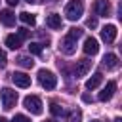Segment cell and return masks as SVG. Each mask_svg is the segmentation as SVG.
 Returning <instances> with one entry per match:
<instances>
[{
	"mask_svg": "<svg viewBox=\"0 0 122 122\" xmlns=\"http://www.w3.org/2000/svg\"><path fill=\"white\" fill-rule=\"evenodd\" d=\"M27 2H36V0H27Z\"/></svg>",
	"mask_w": 122,
	"mask_h": 122,
	"instance_id": "31",
	"label": "cell"
},
{
	"mask_svg": "<svg viewBox=\"0 0 122 122\" xmlns=\"http://www.w3.org/2000/svg\"><path fill=\"white\" fill-rule=\"evenodd\" d=\"M17 63H19L21 67H25V69H30V67L34 65V61H32L30 57H27V55H19V57H17Z\"/></svg>",
	"mask_w": 122,
	"mask_h": 122,
	"instance_id": "18",
	"label": "cell"
},
{
	"mask_svg": "<svg viewBox=\"0 0 122 122\" xmlns=\"http://www.w3.org/2000/svg\"><path fill=\"white\" fill-rule=\"evenodd\" d=\"M29 51L34 53V55H40V53H42V46H40L38 42H30V44H29Z\"/></svg>",
	"mask_w": 122,
	"mask_h": 122,
	"instance_id": "21",
	"label": "cell"
},
{
	"mask_svg": "<svg viewBox=\"0 0 122 122\" xmlns=\"http://www.w3.org/2000/svg\"><path fill=\"white\" fill-rule=\"evenodd\" d=\"M86 25L92 27V29H95V27H97V19H95V17H90V19L86 21Z\"/></svg>",
	"mask_w": 122,
	"mask_h": 122,
	"instance_id": "26",
	"label": "cell"
},
{
	"mask_svg": "<svg viewBox=\"0 0 122 122\" xmlns=\"http://www.w3.org/2000/svg\"><path fill=\"white\" fill-rule=\"evenodd\" d=\"M103 67H107L109 71L116 69V67H118V57H116L114 53H107V55L103 57Z\"/></svg>",
	"mask_w": 122,
	"mask_h": 122,
	"instance_id": "15",
	"label": "cell"
},
{
	"mask_svg": "<svg viewBox=\"0 0 122 122\" xmlns=\"http://www.w3.org/2000/svg\"><path fill=\"white\" fill-rule=\"evenodd\" d=\"M114 92H116V82H114V80H109L107 86L99 92V101H109V99L114 95Z\"/></svg>",
	"mask_w": 122,
	"mask_h": 122,
	"instance_id": "9",
	"label": "cell"
},
{
	"mask_svg": "<svg viewBox=\"0 0 122 122\" xmlns=\"http://www.w3.org/2000/svg\"><path fill=\"white\" fill-rule=\"evenodd\" d=\"M90 69H92V61H90V59H78L76 65H74V76H76V78L86 76Z\"/></svg>",
	"mask_w": 122,
	"mask_h": 122,
	"instance_id": "7",
	"label": "cell"
},
{
	"mask_svg": "<svg viewBox=\"0 0 122 122\" xmlns=\"http://www.w3.org/2000/svg\"><path fill=\"white\" fill-rule=\"evenodd\" d=\"M114 122H122V120H120V118H114Z\"/></svg>",
	"mask_w": 122,
	"mask_h": 122,
	"instance_id": "29",
	"label": "cell"
},
{
	"mask_svg": "<svg viewBox=\"0 0 122 122\" xmlns=\"http://www.w3.org/2000/svg\"><path fill=\"white\" fill-rule=\"evenodd\" d=\"M17 36H19L21 40H25V38H29V30H27V29H19V30H17Z\"/></svg>",
	"mask_w": 122,
	"mask_h": 122,
	"instance_id": "24",
	"label": "cell"
},
{
	"mask_svg": "<svg viewBox=\"0 0 122 122\" xmlns=\"http://www.w3.org/2000/svg\"><path fill=\"white\" fill-rule=\"evenodd\" d=\"M50 112H51L53 116H63V114H65L63 107H61V105H57V103H51V105H50Z\"/></svg>",
	"mask_w": 122,
	"mask_h": 122,
	"instance_id": "19",
	"label": "cell"
},
{
	"mask_svg": "<svg viewBox=\"0 0 122 122\" xmlns=\"http://www.w3.org/2000/svg\"><path fill=\"white\" fill-rule=\"evenodd\" d=\"M101 82H103V74H101V72H95V74H92V76L86 80V88H88V90H95Z\"/></svg>",
	"mask_w": 122,
	"mask_h": 122,
	"instance_id": "14",
	"label": "cell"
},
{
	"mask_svg": "<svg viewBox=\"0 0 122 122\" xmlns=\"http://www.w3.org/2000/svg\"><path fill=\"white\" fill-rule=\"evenodd\" d=\"M46 25H48L50 29L57 30V29H61V27H63V19H61V15H59V13H50V15L46 17Z\"/></svg>",
	"mask_w": 122,
	"mask_h": 122,
	"instance_id": "12",
	"label": "cell"
},
{
	"mask_svg": "<svg viewBox=\"0 0 122 122\" xmlns=\"http://www.w3.org/2000/svg\"><path fill=\"white\" fill-rule=\"evenodd\" d=\"M97 51H99L97 40H95L93 36H88V38L84 40V53H86V55H95Z\"/></svg>",
	"mask_w": 122,
	"mask_h": 122,
	"instance_id": "11",
	"label": "cell"
},
{
	"mask_svg": "<svg viewBox=\"0 0 122 122\" xmlns=\"http://www.w3.org/2000/svg\"><path fill=\"white\" fill-rule=\"evenodd\" d=\"M69 36H71V38H74V40H78V38L82 36V29H76V27L69 29Z\"/></svg>",
	"mask_w": 122,
	"mask_h": 122,
	"instance_id": "22",
	"label": "cell"
},
{
	"mask_svg": "<svg viewBox=\"0 0 122 122\" xmlns=\"http://www.w3.org/2000/svg\"><path fill=\"white\" fill-rule=\"evenodd\" d=\"M84 13V2L82 0H71L67 6H65V17L69 21H76L80 19Z\"/></svg>",
	"mask_w": 122,
	"mask_h": 122,
	"instance_id": "1",
	"label": "cell"
},
{
	"mask_svg": "<svg viewBox=\"0 0 122 122\" xmlns=\"http://www.w3.org/2000/svg\"><path fill=\"white\" fill-rule=\"evenodd\" d=\"M44 122H57V120H51V118H50V120H44Z\"/></svg>",
	"mask_w": 122,
	"mask_h": 122,
	"instance_id": "28",
	"label": "cell"
},
{
	"mask_svg": "<svg viewBox=\"0 0 122 122\" xmlns=\"http://www.w3.org/2000/svg\"><path fill=\"white\" fill-rule=\"evenodd\" d=\"M0 99H2V107H4L6 111H10V109H13L15 103H17V92H13L11 88H2Z\"/></svg>",
	"mask_w": 122,
	"mask_h": 122,
	"instance_id": "3",
	"label": "cell"
},
{
	"mask_svg": "<svg viewBox=\"0 0 122 122\" xmlns=\"http://www.w3.org/2000/svg\"><path fill=\"white\" fill-rule=\"evenodd\" d=\"M67 122H82V112H80L78 109H76V111H72V112L69 114Z\"/></svg>",
	"mask_w": 122,
	"mask_h": 122,
	"instance_id": "20",
	"label": "cell"
},
{
	"mask_svg": "<svg viewBox=\"0 0 122 122\" xmlns=\"http://www.w3.org/2000/svg\"><path fill=\"white\" fill-rule=\"evenodd\" d=\"M11 80L17 88H29L30 86V76L25 74V72H13L11 74Z\"/></svg>",
	"mask_w": 122,
	"mask_h": 122,
	"instance_id": "10",
	"label": "cell"
},
{
	"mask_svg": "<svg viewBox=\"0 0 122 122\" xmlns=\"http://www.w3.org/2000/svg\"><path fill=\"white\" fill-rule=\"evenodd\" d=\"M23 105H25V109H27L29 112H32V114H42V101H40V97H36V95H27V97L23 99Z\"/></svg>",
	"mask_w": 122,
	"mask_h": 122,
	"instance_id": "4",
	"label": "cell"
},
{
	"mask_svg": "<svg viewBox=\"0 0 122 122\" xmlns=\"http://www.w3.org/2000/svg\"><path fill=\"white\" fill-rule=\"evenodd\" d=\"M21 38L17 36V34H8L6 36V46L10 48V50H17V48H21Z\"/></svg>",
	"mask_w": 122,
	"mask_h": 122,
	"instance_id": "16",
	"label": "cell"
},
{
	"mask_svg": "<svg viewBox=\"0 0 122 122\" xmlns=\"http://www.w3.org/2000/svg\"><path fill=\"white\" fill-rule=\"evenodd\" d=\"M59 51H61V53H65V55H72V53L76 51V40H74V38H71L69 34H67V36H63V38H61V42H59Z\"/></svg>",
	"mask_w": 122,
	"mask_h": 122,
	"instance_id": "5",
	"label": "cell"
},
{
	"mask_svg": "<svg viewBox=\"0 0 122 122\" xmlns=\"http://www.w3.org/2000/svg\"><path fill=\"white\" fill-rule=\"evenodd\" d=\"M116 34H118V30H116L114 25H105V27L101 29V38H103V42H107V44H112V42L116 40Z\"/></svg>",
	"mask_w": 122,
	"mask_h": 122,
	"instance_id": "6",
	"label": "cell"
},
{
	"mask_svg": "<svg viewBox=\"0 0 122 122\" xmlns=\"http://www.w3.org/2000/svg\"><path fill=\"white\" fill-rule=\"evenodd\" d=\"M6 2H8V4H10V6H15V4H17V2H19V0H6Z\"/></svg>",
	"mask_w": 122,
	"mask_h": 122,
	"instance_id": "27",
	"label": "cell"
},
{
	"mask_svg": "<svg viewBox=\"0 0 122 122\" xmlns=\"http://www.w3.org/2000/svg\"><path fill=\"white\" fill-rule=\"evenodd\" d=\"M6 63H8V57H6V53L0 50V69H4V67H6Z\"/></svg>",
	"mask_w": 122,
	"mask_h": 122,
	"instance_id": "25",
	"label": "cell"
},
{
	"mask_svg": "<svg viewBox=\"0 0 122 122\" xmlns=\"http://www.w3.org/2000/svg\"><path fill=\"white\" fill-rule=\"evenodd\" d=\"M38 82H40L42 88L53 90V88L57 86V76H55L51 71H48V69H40V71H38Z\"/></svg>",
	"mask_w": 122,
	"mask_h": 122,
	"instance_id": "2",
	"label": "cell"
},
{
	"mask_svg": "<svg viewBox=\"0 0 122 122\" xmlns=\"http://www.w3.org/2000/svg\"><path fill=\"white\" fill-rule=\"evenodd\" d=\"M92 122H99V120H92Z\"/></svg>",
	"mask_w": 122,
	"mask_h": 122,
	"instance_id": "32",
	"label": "cell"
},
{
	"mask_svg": "<svg viewBox=\"0 0 122 122\" xmlns=\"http://www.w3.org/2000/svg\"><path fill=\"white\" fill-rule=\"evenodd\" d=\"M93 10H95V13L99 17H109L111 15V4H109V0H95Z\"/></svg>",
	"mask_w": 122,
	"mask_h": 122,
	"instance_id": "8",
	"label": "cell"
},
{
	"mask_svg": "<svg viewBox=\"0 0 122 122\" xmlns=\"http://www.w3.org/2000/svg\"><path fill=\"white\" fill-rule=\"evenodd\" d=\"M19 19H21L25 25H30V27H34V23H36V17H34L32 13H29V11H21V13H19Z\"/></svg>",
	"mask_w": 122,
	"mask_h": 122,
	"instance_id": "17",
	"label": "cell"
},
{
	"mask_svg": "<svg viewBox=\"0 0 122 122\" xmlns=\"http://www.w3.org/2000/svg\"><path fill=\"white\" fill-rule=\"evenodd\" d=\"M11 122H30V118H29V116H25V114H15Z\"/></svg>",
	"mask_w": 122,
	"mask_h": 122,
	"instance_id": "23",
	"label": "cell"
},
{
	"mask_svg": "<svg viewBox=\"0 0 122 122\" xmlns=\"http://www.w3.org/2000/svg\"><path fill=\"white\" fill-rule=\"evenodd\" d=\"M0 122H6V118H0Z\"/></svg>",
	"mask_w": 122,
	"mask_h": 122,
	"instance_id": "30",
	"label": "cell"
},
{
	"mask_svg": "<svg viewBox=\"0 0 122 122\" xmlns=\"http://www.w3.org/2000/svg\"><path fill=\"white\" fill-rule=\"evenodd\" d=\"M0 23H4L6 27H13L15 25V13L11 10H0Z\"/></svg>",
	"mask_w": 122,
	"mask_h": 122,
	"instance_id": "13",
	"label": "cell"
}]
</instances>
